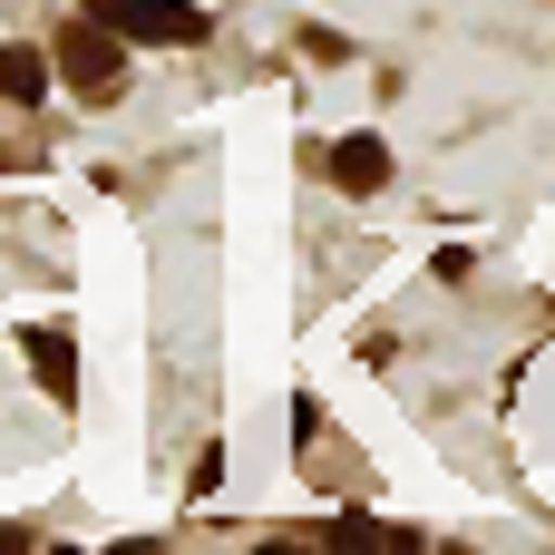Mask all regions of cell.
<instances>
[{
    "mask_svg": "<svg viewBox=\"0 0 555 555\" xmlns=\"http://www.w3.org/2000/svg\"><path fill=\"white\" fill-rule=\"evenodd\" d=\"M88 20H107L117 39H156V49H195L205 39L195 0H88Z\"/></svg>",
    "mask_w": 555,
    "mask_h": 555,
    "instance_id": "cell-2",
    "label": "cell"
},
{
    "mask_svg": "<svg viewBox=\"0 0 555 555\" xmlns=\"http://www.w3.org/2000/svg\"><path fill=\"white\" fill-rule=\"evenodd\" d=\"M332 176H341L351 195H371V185H390V146H380V137H341V146H332Z\"/></svg>",
    "mask_w": 555,
    "mask_h": 555,
    "instance_id": "cell-4",
    "label": "cell"
},
{
    "mask_svg": "<svg viewBox=\"0 0 555 555\" xmlns=\"http://www.w3.org/2000/svg\"><path fill=\"white\" fill-rule=\"evenodd\" d=\"M49 59H59V78H68L78 98H98V107L127 88V49H117V29H107V20H68Z\"/></svg>",
    "mask_w": 555,
    "mask_h": 555,
    "instance_id": "cell-1",
    "label": "cell"
},
{
    "mask_svg": "<svg viewBox=\"0 0 555 555\" xmlns=\"http://www.w3.org/2000/svg\"><path fill=\"white\" fill-rule=\"evenodd\" d=\"M0 98H10V107H39V98H49V49L10 39V49H0Z\"/></svg>",
    "mask_w": 555,
    "mask_h": 555,
    "instance_id": "cell-3",
    "label": "cell"
},
{
    "mask_svg": "<svg viewBox=\"0 0 555 555\" xmlns=\"http://www.w3.org/2000/svg\"><path fill=\"white\" fill-rule=\"evenodd\" d=\"M29 371L49 380V400H68V390H78V351H68V332H29Z\"/></svg>",
    "mask_w": 555,
    "mask_h": 555,
    "instance_id": "cell-5",
    "label": "cell"
}]
</instances>
